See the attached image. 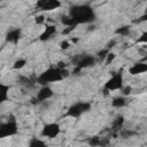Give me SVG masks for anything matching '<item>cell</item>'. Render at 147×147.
Wrapping results in <instances>:
<instances>
[{"instance_id":"6da1fadb","label":"cell","mask_w":147,"mask_h":147,"mask_svg":"<svg viewBox=\"0 0 147 147\" xmlns=\"http://www.w3.org/2000/svg\"><path fill=\"white\" fill-rule=\"evenodd\" d=\"M69 16L74 20L76 25L88 24L95 20V13L90 5H76L69 10Z\"/></svg>"},{"instance_id":"7a4b0ae2","label":"cell","mask_w":147,"mask_h":147,"mask_svg":"<svg viewBox=\"0 0 147 147\" xmlns=\"http://www.w3.org/2000/svg\"><path fill=\"white\" fill-rule=\"evenodd\" d=\"M62 79H64L62 76V70L59 69L57 67H49L37 77V83L40 84L41 86H45L51 83L61 82Z\"/></svg>"},{"instance_id":"3957f363","label":"cell","mask_w":147,"mask_h":147,"mask_svg":"<svg viewBox=\"0 0 147 147\" xmlns=\"http://www.w3.org/2000/svg\"><path fill=\"white\" fill-rule=\"evenodd\" d=\"M92 108L91 102L88 101H77L72 103L65 111L64 117H71V118H78L82 115L88 113Z\"/></svg>"},{"instance_id":"277c9868","label":"cell","mask_w":147,"mask_h":147,"mask_svg":"<svg viewBox=\"0 0 147 147\" xmlns=\"http://www.w3.org/2000/svg\"><path fill=\"white\" fill-rule=\"evenodd\" d=\"M123 87H124V78H123L122 70L115 72L103 85V88L107 92H110V91H122Z\"/></svg>"},{"instance_id":"5b68a950","label":"cell","mask_w":147,"mask_h":147,"mask_svg":"<svg viewBox=\"0 0 147 147\" xmlns=\"http://www.w3.org/2000/svg\"><path fill=\"white\" fill-rule=\"evenodd\" d=\"M17 132H18V126L15 119H9L0 124V138L1 139L15 136L17 134Z\"/></svg>"},{"instance_id":"8992f818","label":"cell","mask_w":147,"mask_h":147,"mask_svg":"<svg viewBox=\"0 0 147 147\" xmlns=\"http://www.w3.org/2000/svg\"><path fill=\"white\" fill-rule=\"evenodd\" d=\"M60 133H61V126H60V124L56 123V122L46 123V124L42 126L41 131H40L41 137L48 138V139H54V138H56Z\"/></svg>"},{"instance_id":"52a82bcc","label":"cell","mask_w":147,"mask_h":147,"mask_svg":"<svg viewBox=\"0 0 147 147\" xmlns=\"http://www.w3.org/2000/svg\"><path fill=\"white\" fill-rule=\"evenodd\" d=\"M95 62H96L95 56L90 55V54H85V55H83V56L78 60L77 64L75 65V69L72 70V74H74V75H77V74H79L83 69L93 67V65L95 64Z\"/></svg>"},{"instance_id":"ba28073f","label":"cell","mask_w":147,"mask_h":147,"mask_svg":"<svg viewBox=\"0 0 147 147\" xmlns=\"http://www.w3.org/2000/svg\"><path fill=\"white\" fill-rule=\"evenodd\" d=\"M36 6L40 10L51 11V10H54V9L60 8L62 6V3L59 0H40V1H37Z\"/></svg>"},{"instance_id":"9c48e42d","label":"cell","mask_w":147,"mask_h":147,"mask_svg":"<svg viewBox=\"0 0 147 147\" xmlns=\"http://www.w3.org/2000/svg\"><path fill=\"white\" fill-rule=\"evenodd\" d=\"M53 94H54L53 90L48 85H45V86H41L39 88V91L37 92L36 100H37V102H44V101L49 100L53 96Z\"/></svg>"},{"instance_id":"30bf717a","label":"cell","mask_w":147,"mask_h":147,"mask_svg":"<svg viewBox=\"0 0 147 147\" xmlns=\"http://www.w3.org/2000/svg\"><path fill=\"white\" fill-rule=\"evenodd\" d=\"M145 72H147V62H144V61L136 62L129 68V74L131 76H138Z\"/></svg>"},{"instance_id":"8fae6325","label":"cell","mask_w":147,"mask_h":147,"mask_svg":"<svg viewBox=\"0 0 147 147\" xmlns=\"http://www.w3.org/2000/svg\"><path fill=\"white\" fill-rule=\"evenodd\" d=\"M22 38V30L20 28H15V29H10L7 33H6V41L11 42L14 45H17L18 41Z\"/></svg>"},{"instance_id":"7c38bea8","label":"cell","mask_w":147,"mask_h":147,"mask_svg":"<svg viewBox=\"0 0 147 147\" xmlns=\"http://www.w3.org/2000/svg\"><path fill=\"white\" fill-rule=\"evenodd\" d=\"M55 33H56V26L55 25H46V28L44 29V31L39 36V40L40 41H47Z\"/></svg>"},{"instance_id":"4fadbf2b","label":"cell","mask_w":147,"mask_h":147,"mask_svg":"<svg viewBox=\"0 0 147 147\" xmlns=\"http://www.w3.org/2000/svg\"><path fill=\"white\" fill-rule=\"evenodd\" d=\"M9 88H10L9 85L3 83L0 84V102L1 103L9 100Z\"/></svg>"},{"instance_id":"5bb4252c","label":"cell","mask_w":147,"mask_h":147,"mask_svg":"<svg viewBox=\"0 0 147 147\" xmlns=\"http://www.w3.org/2000/svg\"><path fill=\"white\" fill-rule=\"evenodd\" d=\"M87 144H88L91 147H100V146L102 147V146H105V145L107 144V140H105L103 138H101V137H99V136H94V137L88 138Z\"/></svg>"},{"instance_id":"9a60e30c","label":"cell","mask_w":147,"mask_h":147,"mask_svg":"<svg viewBox=\"0 0 147 147\" xmlns=\"http://www.w3.org/2000/svg\"><path fill=\"white\" fill-rule=\"evenodd\" d=\"M125 105H126V98L123 96V95L115 96L111 100V107H114V108H118L119 109V108H123Z\"/></svg>"},{"instance_id":"2e32d148","label":"cell","mask_w":147,"mask_h":147,"mask_svg":"<svg viewBox=\"0 0 147 147\" xmlns=\"http://www.w3.org/2000/svg\"><path fill=\"white\" fill-rule=\"evenodd\" d=\"M28 147H47V144L39 138H31Z\"/></svg>"},{"instance_id":"e0dca14e","label":"cell","mask_w":147,"mask_h":147,"mask_svg":"<svg viewBox=\"0 0 147 147\" xmlns=\"http://www.w3.org/2000/svg\"><path fill=\"white\" fill-rule=\"evenodd\" d=\"M61 22H62V24L63 25H65L67 28H76L77 25H76V23L74 22V20L70 17V16H62V18H61Z\"/></svg>"},{"instance_id":"ac0fdd59","label":"cell","mask_w":147,"mask_h":147,"mask_svg":"<svg viewBox=\"0 0 147 147\" xmlns=\"http://www.w3.org/2000/svg\"><path fill=\"white\" fill-rule=\"evenodd\" d=\"M26 64H28V62H26L25 59H18V60H16V61L14 62V64H13V69H15V70H20V69L24 68Z\"/></svg>"},{"instance_id":"d6986e66","label":"cell","mask_w":147,"mask_h":147,"mask_svg":"<svg viewBox=\"0 0 147 147\" xmlns=\"http://www.w3.org/2000/svg\"><path fill=\"white\" fill-rule=\"evenodd\" d=\"M115 33L116 34H119V36H129V33H130V26L129 25H123V26L116 29Z\"/></svg>"},{"instance_id":"ffe728a7","label":"cell","mask_w":147,"mask_h":147,"mask_svg":"<svg viewBox=\"0 0 147 147\" xmlns=\"http://www.w3.org/2000/svg\"><path fill=\"white\" fill-rule=\"evenodd\" d=\"M109 53H110V51H109V49H108V48L106 47V48H102L101 51H99V52L96 53V55H98V56H99L100 59H103V60H105V59L107 57V55H108Z\"/></svg>"},{"instance_id":"44dd1931","label":"cell","mask_w":147,"mask_h":147,"mask_svg":"<svg viewBox=\"0 0 147 147\" xmlns=\"http://www.w3.org/2000/svg\"><path fill=\"white\" fill-rule=\"evenodd\" d=\"M123 123H124V117H123V116H118V117L115 119V122H114V127H115V129H119V127L123 125Z\"/></svg>"},{"instance_id":"7402d4cb","label":"cell","mask_w":147,"mask_h":147,"mask_svg":"<svg viewBox=\"0 0 147 147\" xmlns=\"http://www.w3.org/2000/svg\"><path fill=\"white\" fill-rule=\"evenodd\" d=\"M137 42H138V44H147V30L144 31V32L140 34V37L137 39Z\"/></svg>"},{"instance_id":"603a6c76","label":"cell","mask_w":147,"mask_h":147,"mask_svg":"<svg viewBox=\"0 0 147 147\" xmlns=\"http://www.w3.org/2000/svg\"><path fill=\"white\" fill-rule=\"evenodd\" d=\"M115 57H116V54L115 53H109L108 55H107V57L105 59V63H106V65H108V64H110L114 60H115Z\"/></svg>"},{"instance_id":"cb8c5ba5","label":"cell","mask_w":147,"mask_h":147,"mask_svg":"<svg viewBox=\"0 0 147 147\" xmlns=\"http://www.w3.org/2000/svg\"><path fill=\"white\" fill-rule=\"evenodd\" d=\"M131 92H132V86H130V85H126V86H124V87L122 88V95H123V96L130 95Z\"/></svg>"},{"instance_id":"d4e9b609","label":"cell","mask_w":147,"mask_h":147,"mask_svg":"<svg viewBox=\"0 0 147 147\" xmlns=\"http://www.w3.org/2000/svg\"><path fill=\"white\" fill-rule=\"evenodd\" d=\"M45 20H46V17H45L44 15H38V16H36V18H34V23H36L37 25H40V24H42V23L45 22Z\"/></svg>"},{"instance_id":"484cf974","label":"cell","mask_w":147,"mask_h":147,"mask_svg":"<svg viewBox=\"0 0 147 147\" xmlns=\"http://www.w3.org/2000/svg\"><path fill=\"white\" fill-rule=\"evenodd\" d=\"M69 47H70V42L68 40H62L60 42V48L61 49H68Z\"/></svg>"},{"instance_id":"4316f807","label":"cell","mask_w":147,"mask_h":147,"mask_svg":"<svg viewBox=\"0 0 147 147\" xmlns=\"http://www.w3.org/2000/svg\"><path fill=\"white\" fill-rule=\"evenodd\" d=\"M72 30H75V28L72 26V28H65L64 30H63V32H62V34H69Z\"/></svg>"},{"instance_id":"83f0119b","label":"cell","mask_w":147,"mask_h":147,"mask_svg":"<svg viewBox=\"0 0 147 147\" xmlns=\"http://www.w3.org/2000/svg\"><path fill=\"white\" fill-rule=\"evenodd\" d=\"M145 14H147V7H146V11H145Z\"/></svg>"}]
</instances>
